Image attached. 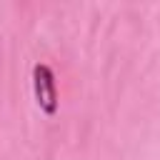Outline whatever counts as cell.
Wrapping results in <instances>:
<instances>
[{
    "label": "cell",
    "mask_w": 160,
    "mask_h": 160,
    "mask_svg": "<svg viewBox=\"0 0 160 160\" xmlns=\"http://www.w3.org/2000/svg\"><path fill=\"white\" fill-rule=\"evenodd\" d=\"M32 88H35V100H38L40 110L45 115H55V110H58V82H55V72L50 70V65L38 62L32 68Z\"/></svg>",
    "instance_id": "1"
}]
</instances>
